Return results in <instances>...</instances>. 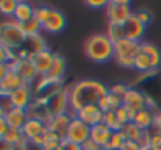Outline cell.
Listing matches in <instances>:
<instances>
[{
    "instance_id": "cell-24",
    "label": "cell",
    "mask_w": 161,
    "mask_h": 150,
    "mask_svg": "<svg viewBox=\"0 0 161 150\" xmlns=\"http://www.w3.org/2000/svg\"><path fill=\"white\" fill-rule=\"evenodd\" d=\"M35 11H36V8H33L29 2L19 0L18 8H16V13H14V16H13V21H16L18 24H24V22H27L29 19L35 18Z\"/></svg>"
},
{
    "instance_id": "cell-12",
    "label": "cell",
    "mask_w": 161,
    "mask_h": 150,
    "mask_svg": "<svg viewBox=\"0 0 161 150\" xmlns=\"http://www.w3.org/2000/svg\"><path fill=\"white\" fill-rule=\"evenodd\" d=\"M123 106L136 114L137 111L147 108V95L136 87H130L123 97Z\"/></svg>"
},
{
    "instance_id": "cell-47",
    "label": "cell",
    "mask_w": 161,
    "mask_h": 150,
    "mask_svg": "<svg viewBox=\"0 0 161 150\" xmlns=\"http://www.w3.org/2000/svg\"><path fill=\"white\" fill-rule=\"evenodd\" d=\"M13 147H14V145L7 144V142H3V141H0V150H13Z\"/></svg>"
},
{
    "instance_id": "cell-9",
    "label": "cell",
    "mask_w": 161,
    "mask_h": 150,
    "mask_svg": "<svg viewBox=\"0 0 161 150\" xmlns=\"http://www.w3.org/2000/svg\"><path fill=\"white\" fill-rule=\"evenodd\" d=\"M90 131H92V126H89L84 120H80V119H77L74 115L65 139H68L71 142H76L79 145H84L90 139Z\"/></svg>"
},
{
    "instance_id": "cell-5",
    "label": "cell",
    "mask_w": 161,
    "mask_h": 150,
    "mask_svg": "<svg viewBox=\"0 0 161 150\" xmlns=\"http://www.w3.org/2000/svg\"><path fill=\"white\" fill-rule=\"evenodd\" d=\"M139 49H141V43L122 38L114 43V60L123 68H133Z\"/></svg>"
},
{
    "instance_id": "cell-11",
    "label": "cell",
    "mask_w": 161,
    "mask_h": 150,
    "mask_svg": "<svg viewBox=\"0 0 161 150\" xmlns=\"http://www.w3.org/2000/svg\"><path fill=\"white\" fill-rule=\"evenodd\" d=\"M44 49H47V46H46V41L43 40L41 35L27 36L24 46L18 51V57L19 58H32L35 54H38Z\"/></svg>"
},
{
    "instance_id": "cell-1",
    "label": "cell",
    "mask_w": 161,
    "mask_h": 150,
    "mask_svg": "<svg viewBox=\"0 0 161 150\" xmlns=\"http://www.w3.org/2000/svg\"><path fill=\"white\" fill-rule=\"evenodd\" d=\"M68 93L71 112L76 115L77 111L86 106L98 104V101L109 93V87H106L101 81L97 79H82L71 84L68 87Z\"/></svg>"
},
{
    "instance_id": "cell-37",
    "label": "cell",
    "mask_w": 161,
    "mask_h": 150,
    "mask_svg": "<svg viewBox=\"0 0 161 150\" xmlns=\"http://www.w3.org/2000/svg\"><path fill=\"white\" fill-rule=\"evenodd\" d=\"M148 150H161V133L155 131V128H153V131H152Z\"/></svg>"
},
{
    "instance_id": "cell-23",
    "label": "cell",
    "mask_w": 161,
    "mask_h": 150,
    "mask_svg": "<svg viewBox=\"0 0 161 150\" xmlns=\"http://www.w3.org/2000/svg\"><path fill=\"white\" fill-rule=\"evenodd\" d=\"M111 134H112V130H111L109 126H106L104 123H100V125L92 126L90 139H92L95 144H98L100 147H103V148H104V147L108 145V141H109Z\"/></svg>"
},
{
    "instance_id": "cell-31",
    "label": "cell",
    "mask_w": 161,
    "mask_h": 150,
    "mask_svg": "<svg viewBox=\"0 0 161 150\" xmlns=\"http://www.w3.org/2000/svg\"><path fill=\"white\" fill-rule=\"evenodd\" d=\"M125 142H126V137L123 136L122 131H112V134L108 141V145L104 148H108V150H122Z\"/></svg>"
},
{
    "instance_id": "cell-18",
    "label": "cell",
    "mask_w": 161,
    "mask_h": 150,
    "mask_svg": "<svg viewBox=\"0 0 161 150\" xmlns=\"http://www.w3.org/2000/svg\"><path fill=\"white\" fill-rule=\"evenodd\" d=\"M74 119V114L73 112H66V114H62V115H55L51 119V122L47 123V130L55 133L57 136H60L62 139L66 137V133H68V128L71 125Z\"/></svg>"
},
{
    "instance_id": "cell-34",
    "label": "cell",
    "mask_w": 161,
    "mask_h": 150,
    "mask_svg": "<svg viewBox=\"0 0 161 150\" xmlns=\"http://www.w3.org/2000/svg\"><path fill=\"white\" fill-rule=\"evenodd\" d=\"M106 35L109 36V40H111L112 43H115V41L125 38V36H123V29H122V25H114V24H109V25H108Z\"/></svg>"
},
{
    "instance_id": "cell-38",
    "label": "cell",
    "mask_w": 161,
    "mask_h": 150,
    "mask_svg": "<svg viewBox=\"0 0 161 150\" xmlns=\"http://www.w3.org/2000/svg\"><path fill=\"white\" fill-rule=\"evenodd\" d=\"M0 98H2V111H0V115H5L7 112H10L14 106L10 100V95H0Z\"/></svg>"
},
{
    "instance_id": "cell-8",
    "label": "cell",
    "mask_w": 161,
    "mask_h": 150,
    "mask_svg": "<svg viewBox=\"0 0 161 150\" xmlns=\"http://www.w3.org/2000/svg\"><path fill=\"white\" fill-rule=\"evenodd\" d=\"M24 84L25 82L18 76L14 69H10L7 65L0 66V95H11Z\"/></svg>"
},
{
    "instance_id": "cell-7",
    "label": "cell",
    "mask_w": 161,
    "mask_h": 150,
    "mask_svg": "<svg viewBox=\"0 0 161 150\" xmlns=\"http://www.w3.org/2000/svg\"><path fill=\"white\" fill-rule=\"evenodd\" d=\"M106 16L109 24L114 25H122L128 21V18L133 16L130 2L126 0H109L106 7Z\"/></svg>"
},
{
    "instance_id": "cell-6",
    "label": "cell",
    "mask_w": 161,
    "mask_h": 150,
    "mask_svg": "<svg viewBox=\"0 0 161 150\" xmlns=\"http://www.w3.org/2000/svg\"><path fill=\"white\" fill-rule=\"evenodd\" d=\"M33 89V101L46 103L49 101L54 95L62 92L65 89L63 81H52L49 78H38L35 84L32 86Z\"/></svg>"
},
{
    "instance_id": "cell-4",
    "label": "cell",
    "mask_w": 161,
    "mask_h": 150,
    "mask_svg": "<svg viewBox=\"0 0 161 150\" xmlns=\"http://www.w3.org/2000/svg\"><path fill=\"white\" fill-rule=\"evenodd\" d=\"M25 35L21 29V25L16 21H5L0 25V43L3 47L11 51H19L25 43Z\"/></svg>"
},
{
    "instance_id": "cell-36",
    "label": "cell",
    "mask_w": 161,
    "mask_h": 150,
    "mask_svg": "<svg viewBox=\"0 0 161 150\" xmlns=\"http://www.w3.org/2000/svg\"><path fill=\"white\" fill-rule=\"evenodd\" d=\"M134 16H136V18L139 19V22L144 24L145 27L152 22V13L147 11V10H137V11H134Z\"/></svg>"
},
{
    "instance_id": "cell-29",
    "label": "cell",
    "mask_w": 161,
    "mask_h": 150,
    "mask_svg": "<svg viewBox=\"0 0 161 150\" xmlns=\"http://www.w3.org/2000/svg\"><path fill=\"white\" fill-rule=\"evenodd\" d=\"M19 25H21V29H22V32H24L25 36H35V35H40V32L43 30V25L40 24V21H38L36 18H32V19H29L27 22L19 24Z\"/></svg>"
},
{
    "instance_id": "cell-43",
    "label": "cell",
    "mask_w": 161,
    "mask_h": 150,
    "mask_svg": "<svg viewBox=\"0 0 161 150\" xmlns=\"http://www.w3.org/2000/svg\"><path fill=\"white\" fill-rule=\"evenodd\" d=\"M11 126L8 125V122H7V119L5 117H2V115H0V136H3L8 130H10Z\"/></svg>"
},
{
    "instance_id": "cell-13",
    "label": "cell",
    "mask_w": 161,
    "mask_h": 150,
    "mask_svg": "<svg viewBox=\"0 0 161 150\" xmlns=\"http://www.w3.org/2000/svg\"><path fill=\"white\" fill-rule=\"evenodd\" d=\"M14 71L18 73V76L29 86H33L35 81L38 79L36 68L32 62V58H19L14 65Z\"/></svg>"
},
{
    "instance_id": "cell-3",
    "label": "cell",
    "mask_w": 161,
    "mask_h": 150,
    "mask_svg": "<svg viewBox=\"0 0 161 150\" xmlns=\"http://www.w3.org/2000/svg\"><path fill=\"white\" fill-rule=\"evenodd\" d=\"M161 68V51L147 41L141 43V49L139 54L134 60L133 69L142 73V74H148V73H155Z\"/></svg>"
},
{
    "instance_id": "cell-30",
    "label": "cell",
    "mask_w": 161,
    "mask_h": 150,
    "mask_svg": "<svg viewBox=\"0 0 161 150\" xmlns=\"http://www.w3.org/2000/svg\"><path fill=\"white\" fill-rule=\"evenodd\" d=\"M25 137H24V133L22 130H16V128H10L3 136H0V141H3L7 144H11V145H18L19 142H22Z\"/></svg>"
},
{
    "instance_id": "cell-40",
    "label": "cell",
    "mask_w": 161,
    "mask_h": 150,
    "mask_svg": "<svg viewBox=\"0 0 161 150\" xmlns=\"http://www.w3.org/2000/svg\"><path fill=\"white\" fill-rule=\"evenodd\" d=\"M58 150H82V145H79V144H76V142H71V141H68V139H63V141L60 142Z\"/></svg>"
},
{
    "instance_id": "cell-17",
    "label": "cell",
    "mask_w": 161,
    "mask_h": 150,
    "mask_svg": "<svg viewBox=\"0 0 161 150\" xmlns=\"http://www.w3.org/2000/svg\"><path fill=\"white\" fill-rule=\"evenodd\" d=\"M76 117L84 120L89 126H95L104 122V112L100 109L98 104H90V106L82 108L80 111L76 112Z\"/></svg>"
},
{
    "instance_id": "cell-42",
    "label": "cell",
    "mask_w": 161,
    "mask_h": 150,
    "mask_svg": "<svg viewBox=\"0 0 161 150\" xmlns=\"http://www.w3.org/2000/svg\"><path fill=\"white\" fill-rule=\"evenodd\" d=\"M122 150H142L139 142H134V141H126L125 145L122 147Z\"/></svg>"
},
{
    "instance_id": "cell-33",
    "label": "cell",
    "mask_w": 161,
    "mask_h": 150,
    "mask_svg": "<svg viewBox=\"0 0 161 150\" xmlns=\"http://www.w3.org/2000/svg\"><path fill=\"white\" fill-rule=\"evenodd\" d=\"M19 0H2L0 2V11L3 16H14Z\"/></svg>"
},
{
    "instance_id": "cell-21",
    "label": "cell",
    "mask_w": 161,
    "mask_h": 150,
    "mask_svg": "<svg viewBox=\"0 0 161 150\" xmlns=\"http://www.w3.org/2000/svg\"><path fill=\"white\" fill-rule=\"evenodd\" d=\"M66 27V18L60 10L52 8L51 18L47 19V22L43 25V30L49 32V33H60L63 29Z\"/></svg>"
},
{
    "instance_id": "cell-44",
    "label": "cell",
    "mask_w": 161,
    "mask_h": 150,
    "mask_svg": "<svg viewBox=\"0 0 161 150\" xmlns=\"http://www.w3.org/2000/svg\"><path fill=\"white\" fill-rule=\"evenodd\" d=\"M103 147H100L98 144H95L92 139H89L84 145H82V150H101Z\"/></svg>"
},
{
    "instance_id": "cell-19",
    "label": "cell",
    "mask_w": 161,
    "mask_h": 150,
    "mask_svg": "<svg viewBox=\"0 0 161 150\" xmlns=\"http://www.w3.org/2000/svg\"><path fill=\"white\" fill-rule=\"evenodd\" d=\"M156 114L153 109L150 108H145V109H141L134 114V119L133 122L142 130V131H150L152 128H155V123H156Z\"/></svg>"
},
{
    "instance_id": "cell-35",
    "label": "cell",
    "mask_w": 161,
    "mask_h": 150,
    "mask_svg": "<svg viewBox=\"0 0 161 150\" xmlns=\"http://www.w3.org/2000/svg\"><path fill=\"white\" fill-rule=\"evenodd\" d=\"M51 13H52V8H49V7H40L35 11V18L40 21L41 25H44L47 22V19L51 18Z\"/></svg>"
},
{
    "instance_id": "cell-32",
    "label": "cell",
    "mask_w": 161,
    "mask_h": 150,
    "mask_svg": "<svg viewBox=\"0 0 161 150\" xmlns=\"http://www.w3.org/2000/svg\"><path fill=\"white\" fill-rule=\"evenodd\" d=\"M103 123H104L106 126H109L112 131H120L122 126H123V123L119 120L115 111H108V112H104V122H103Z\"/></svg>"
},
{
    "instance_id": "cell-20",
    "label": "cell",
    "mask_w": 161,
    "mask_h": 150,
    "mask_svg": "<svg viewBox=\"0 0 161 150\" xmlns=\"http://www.w3.org/2000/svg\"><path fill=\"white\" fill-rule=\"evenodd\" d=\"M46 131H47V123L43 122V120H40V119H32V117L27 120V123H25L24 128H22L24 137H25L29 142H30L32 139H35V137L44 134Z\"/></svg>"
},
{
    "instance_id": "cell-39",
    "label": "cell",
    "mask_w": 161,
    "mask_h": 150,
    "mask_svg": "<svg viewBox=\"0 0 161 150\" xmlns=\"http://www.w3.org/2000/svg\"><path fill=\"white\" fill-rule=\"evenodd\" d=\"M128 89L130 87H126L125 84H114L112 87H109V92L114 93V95H117V97H120V98H123L125 93L128 92Z\"/></svg>"
},
{
    "instance_id": "cell-15",
    "label": "cell",
    "mask_w": 161,
    "mask_h": 150,
    "mask_svg": "<svg viewBox=\"0 0 161 150\" xmlns=\"http://www.w3.org/2000/svg\"><path fill=\"white\" fill-rule=\"evenodd\" d=\"M54 58H55V54L49 47L32 57V62H33V65L36 68V73H38V78H44L49 73V69L54 63Z\"/></svg>"
},
{
    "instance_id": "cell-2",
    "label": "cell",
    "mask_w": 161,
    "mask_h": 150,
    "mask_svg": "<svg viewBox=\"0 0 161 150\" xmlns=\"http://www.w3.org/2000/svg\"><path fill=\"white\" fill-rule=\"evenodd\" d=\"M86 55L95 63H106L114 58V43L106 33H93L84 44Z\"/></svg>"
},
{
    "instance_id": "cell-41",
    "label": "cell",
    "mask_w": 161,
    "mask_h": 150,
    "mask_svg": "<svg viewBox=\"0 0 161 150\" xmlns=\"http://www.w3.org/2000/svg\"><path fill=\"white\" fill-rule=\"evenodd\" d=\"M86 3L90 8H106L108 7L106 0H89V2H86Z\"/></svg>"
},
{
    "instance_id": "cell-46",
    "label": "cell",
    "mask_w": 161,
    "mask_h": 150,
    "mask_svg": "<svg viewBox=\"0 0 161 150\" xmlns=\"http://www.w3.org/2000/svg\"><path fill=\"white\" fill-rule=\"evenodd\" d=\"M155 131L161 133V111L156 114V123H155Z\"/></svg>"
},
{
    "instance_id": "cell-25",
    "label": "cell",
    "mask_w": 161,
    "mask_h": 150,
    "mask_svg": "<svg viewBox=\"0 0 161 150\" xmlns=\"http://www.w3.org/2000/svg\"><path fill=\"white\" fill-rule=\"evenodd\" d=\"M65 71H66V62H65L63 55L55 54L54 63H52L49 73L46 74L44 78H49V79H52V81H62L63 76H65Z\"/></svg>"
},
{
    "instance_id": "cell-27",
    "label": "cell",
    "mask_w": 161,
    "mask_h": 150,
    "mask_svg": "<svg viewBox=\"0 0 161 150\" xmlns=\"http://www.w3.org/2000/svg\"><path fill=\"white\" fill-rule=\"evenodd\" d=\"M98 106L103 112H108V111H117L120 106H123V98L114 95V93H108L106 97H103L100 101H98Z\"/></svg>"
},
{
    "instance_id": "cell-45",
    "label": "cell",
    "mask_w": 161,
    "mask_h": 150,
    "mask_svg": "<svg viewBox=\"0 0 161 150\" xmlns=\"http://www.w3.org/2000/svg\"><path fill=\"white\" fill-rule=\"evenodd\" d=\"M27 142H29V141H27V139H24L22 142H19L18 145H14V147H13V150H27Z\"/></svg>"
},
{
    "instance_id": "cell-22",
    "label": "cell",
    "mask_w": 161,
    "mask_h": 150,
    "mask_svg": "<svg viewBox=\"0 0 161 150\" xmlns=\"http://www.w3.org/2000/svg\"><path fill=\"white\" fill-rule=\"evenodd\" d=\"M2 117H5L7 122H8V125L11 128H16V130H22L24 125L27 123V120L30 119L29 111L27 109H19V108H13L10 112H7Z\"/></svg>"
},
{
    "instance_id": "cell-28",
    "label": "cell",
    "mask_w": 161,
    "mask_h": 150,
    "mask_svg": "<svg viewBox=\"0 0 161 150\" xmlns=\"http://www.w3.org/2000/svg\"><path fill=\"white\" fill-rule=\"evenodd\" d=\"M120 131L123 133V136L126 137V141H134V142H139V139H141L142 134H144V131H142L134 122L125 123V125L122 126Z\"/></svg>"
},
{
    "instance_id": "cell-26",
    "label": "cell",
    "mask_w": 161,
    "mask_h": 150,
    "mask_svg": "<svg viewBox=\"0 0 161 150\" xmlns=\"http://www.w3.org/2000/svg\"><path fill=\"white\" fill-rule=\"evenodd\" d=\"M27 111H29V115H30L32 119H40V120H43V122H46V123H49L51 119H52V115L49 114V111H47V108H46V103L33 101Z\"/></svg>"
},
{
    "instance_id": "cell-10",
    "label": "cell",
    "mask_w": 161,
    "mask_h": 150,
    "mask_svg": "<svg viewBox=\"0 0 161 150\" xmlns=\"http://www.w3.org/2000/svg\"><path fill=\"white\" fill-rule=\"evenodd\" d=\"M46 108H47V111H49V114H51L52 117L62 115V114H66V112H71L68 87H65L62 92H58V93L54 95L49 101H46Z\"/></svg>"
},
{
    "instance_id": "cell-14",
    "label": "cell",
    "mask_w": 161,
    "mask_h": 150,
    "mask_svg": "<svg viewBox=\"0 0 161 150\" xmlns=\"http://www.w3.org/2000/svg\"><path fill=\"white\" fill-rule=\"evenodd\" d=\"M122 29H123V36L126 40H131V41H137V43H142V38L145 35V25L139 22V19L134 16L128 18V21L125 24H122Z\"/></svg>"
},
{
    "instance_id": "cell-16",
    "label": "cell",
    "mask_w": 161,
    "mask_h": 150,
    "mask_svg": "<svg viewBox=\"0 0 161 150\" xmlns=\"http://www.w3.org/2000/svg\"><path fill=\"white\" fill-rule=\"evenodd\" d=\"M10 100L13 103L14 108L19 109H29L30 104L33 103V89L29 84H24L22 87H19L18 90H14L10 95Z\"/></svg>"
}]
</instances>
